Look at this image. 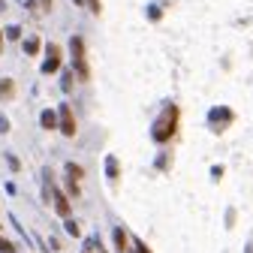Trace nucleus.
<instances>
[{
    "label": "nucleus",
    "instance_id": "10",
    "mask_svg": "<svg viewBox=\"0 0 253 253\" xmlns=\"http://www.w3.org/2000/svg\"><path fill=\"white\" fill-rule=\"evenodd\" d=\"M15 247H12V241H6V238H0V253H12Z\"/></svg>",
    "mask_w": 253,
    "mask_h": 253
},
{
    "label": "nucleus",
    "instance_id": "4",
    "mask_svg": "<svg viewBox=\"0 0 253 253\" xmlns=\"http://www.w3.org/2000/svg\"><path fill=\"white\" fill-rule=\"evenodd\" d=\"M60 130H63V136H76V121H73L70 106H63V109H60Z\"/></svg>",
    "mask_w": 253,
    "mask_h": 253
},
{
    "label": "nucleus",
    "instance_id": "6",
    "mask_svg": "<svg viewBox=\"0 0 253 253\" xmlns=\"http://www.w3.org/2000/svg\"><path fill=\"white\" fill-rule=\"evenodd\" d=\"M42 126H45V130H54V126H57V115H54L51 109L42 112Z\"/></svg>",
    "mask_w": 253,
    "mask_h": 253
},
{
    "label": "nucleus",
    "instance_id": "9",
    "mask_svg": "<svg viewBox=\"0 0 253 253\" xmlns=\"http://www.w3.org/2000/svg\"><path fill=\"white\" fill-rule=\"evenodd\" d=\"M115 244H118V250H126V235H124V229H115Z\"/></svg>",
    "mask_w": 253,
    "mask_h": 253
},
{
    "label": "nucleus",
    "instance_id": "2",
    "mask_svg": "<svg viewBox=\"0 0 253 253\" xmlns=\"http://www.w3.org/2000/svg\"><path fill=\"white\" fill-rule=\"evenodd\" d=\"M175 118H178V109H169V112H166V124H163V126H157V130H154L157 142H166V139L175 133Z\"/></svg>",
    "mask_w": 253,
    "mask_h": 253
},
{
    "label": "nucleus",
    "instance_id": "12",
    "mask_svg": "<svg viewBox=\"0 0 253 253\" xmlns=\"http://www.w3.org/2000/svg\"><path fill=\"white\" fill-rule=\"evenodd\" d=\"M87 6H90V12H97V15H100V9H103L100 0H87Z\"/></svg>",
    "mask_w": 253,
    "mask_h": 253
},
{
    "label": "nucleus",
    "instance_id": "5",
    "mask_svg": "<svg viewBox=\"0 0 253 253\" xmlns=\"http://www.w3.org/2000/svg\"><path fill=\"white\" fill-rule=\"evenodd\" d=\"M54 205H57V214L60 217H70V202H67V196H63V193H54Z\"/></svg>",
    "mask_w": 253,
    "mask_h": 253
},
{
    "label": "nucleus",
    "instance_id": "14",
    "mask_svg": "<svg viewBox=\"0 0 253 253\" xmlns=\"http://www.w3.org/2000/svg\"><path fill=\"white\" fill-rule=\"evenodd\" d=\"M42 6H45V9H51V0H42Z\"/></svg>",
    "mask_w": 253,
    "mask_h": 253
},
{
    "label": "nucleus",
    "instance_id": "15",
    "mask_svg": "<svg viewBox=\"0 0 253 253\" xmlns=\"http://www.w3.org/2000/svg\"><path fill=\"white\" fill-rule=\"evenodd\" d=\"M0 48H3V34H0Z\"/></svg>",
    "mask_w": 253,
    "mask_h": 253
},
{
    "label": "nucleus",
    "instance_id": "1",
    "mask_svg": "<svg viewBox=\"0 0 253 253\" xmlns=\"http://www.w3.org/2000/svg\"><path fill=\"white\" fill-rule=\"evenodd\" d=\"M70 48H73V63H76L79 79L87 82V79H90V70H87V57H84V40H82V37H73Z\"/></svg>",
    "mask_w": 253,
    "mask_h": 253
},
{
    "label": "nucleus",
    "instance_id": "11",
    "mask_svg": "<svg viewBox=\"0 0 253 253\" xmlns=\"http://www.w3.org/2000/svg\"><path fill=\"white\" fill-rule=\"evenodd\" d=\"M67 169H70V178H82V166H76V163H70Z\"/></svg>",
    "mask_w": 253,
    "mask_h": 253
},
{
    "label": "nucleus",
    "instance_id": "7",
    "mask_svg": "<svg viewBox=\"0 0 253 253\" xmlns=\"http://www.w3.org/2000/svg\"><path fill=\"white\" fill-rule=\"evenodd\" d=\"M0 93H3V97H12V93H15V84H12L9 79H0Z\"/></svg>",
    "mask_w": 253,
    "mask_h": 253
},
{
    "label": "nucleus",
    "instance_id": "8",
    "mask_svg": "<svg viewBox=\"0 0 253 253\" xmlns=\"http://www.w3.org/2000/svg\"><path fill=\"white\" fill-rule=\"evenodd\" d=\"M24 51H27V54H37V51H40V40H37V37H30V40L24 42Z\"/></svg>",
    "mask_w": 253,
    "mask_h": 253
},
{
    "label": "nucleus",
    "instance_id": "3",
    "mask_svg": "<svg viewBox=\"0 0 253 253\" xmlns=\"http://www.w3.org/2000/svg\"><path fill=\"white\" fill-rule=\"evenodd\" d=\"M57 70H60V48H57V45H48V57H45V63H42V73L51 76V73H57Z\"/></svg>",
    "mask_w": 253,
    "mask_h": 253
},
{
    "label": "nucleus",
    "instance_id": "13",
    "mask_svg": "<svg viewBox=\"0 0 253 253\" xmlns=\"http://www.w3.org/2000/svg\"><path fill=\"white\" fill-rule=\"evenodd\" d=\"M136 250H139V253H151V250H148V247H145V244H142V241H139V244H136Z\"/></svg>",
    "mask_w": 253,
    "mask_h": 253
}]
</instances>
